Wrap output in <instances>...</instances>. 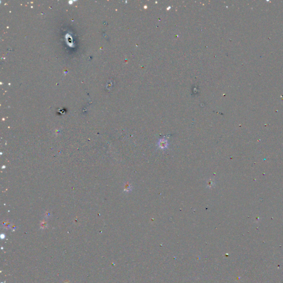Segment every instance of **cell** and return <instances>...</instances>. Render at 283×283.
Here are the masks:
<instances>
[{"label": "cell", "instance_id": "cell-1", "mask_svg": "<svg viewBox=\"0 0 283 283\" xmlns=\"http://www.w3.org/2000/svg\"><path fill=\"white\" fill-rule=\"evenodd\" d=\"M168 146H169V144H168V140H167V139H165L164 137L158 140V147H159L160 149H167L168 147Z\"/></svg>", "mask_w": 283, "mask_h": 283}]
</instances>
